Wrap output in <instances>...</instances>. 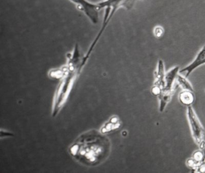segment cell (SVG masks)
I'll use <instances>...</instances> for the list:
<instances>
[{
  "label": "cell",
  "instance_id": "6da1fadb",
  "mask_svg": "<svg viewBox=\"0 0 205 173\" xmlns=\"http://www.w3.org/2000/svg\"><path fill=\"white\" fill-rule=\"evenodd\" d=\"M77 162L87 166H95L106 160L111 152V142L96 130L87 131L73 141L68 149Z\"/></svg>",
  "mask_w": 205,
  "mask_h": 173
},
{
  "label": "cell",
  "instance_id": "30bf717a",
  "mask_svg": "<svg viewBox=\"0 0 205 173\" xmlns=\"http://www.w3.org/2000/svg\"><path fill=\"white\" fill-rule=\"evenodd\" d=\"M203 156L202 154V153L200 152H197L194 153V160L195 161H200L203 158Z\"/></svg>",
  "mask_w": 205,
  "mask_h": 173
},
{
  "label": "cell",
  "instance_id": "8992f818",
  "mask_svg": "<svg viewBox=\"0 0 205 173\" xmlns=\"http://www.w3.org/2000/svg\"><path fill=\"white\" fill-rule=\"evenodd\" d=\"M179 70V67H175L171 70L168 72L165 75V91H171L173 84L174 81L177 77V72Z\"/></svg>",
  "mask_w": 205,
  "mask_h": 173
},
{
  "label": "cell",
  "instance_id": "ba28073f",
  "mask_svg": "<svg viewBox=\"0 0 205 173\" xmlns=\"http://www.w3.org/2000/svg\"><path fill=\"white\" fill-rule=\"evenodd\" d=\"M185 76L183 77L181 75H178L177 76V82H179V85L182 86V88L184 90H190L191 91H193V89H192V86L191 85V84L186 80Z\"/></svg>",
  "mask_w": 205,
  "mask_h": 173
},
{
  "label": "cell",
  "instance_id": "3957f363",
  "mask_svg": "<svg viewBox=\"0 0 205 173\" xmlns=\"http://www.w3.org/2000/svg\"><path fill=\"white\" fill-rule=\"evenodd\" d=\"M78 10L81 11L93 24L98 23L99 11L101 9L97 3H92L89 0H69Z\"/></svg>",
  "mask_w": 205,
  "mask_h": 173
},
{
  "label": "cell",
  "instance_id": "5b68a950",
  "mask_svg": "<svg viewBox=\"0 0 205 173\" xmlns=\"http://www.w3.org/2000/svg\"><path fill=\"white\" fill-rule=\"evenodd\" d=\"M203 64H205V45L197 53L194 60L187 66L180 70L179 72L180 73H184V76L187 78L192 71Z\"/></svg>",
  "mask_w": 205,
  "mask_h": 173
},
{
  "label": "cell",
  "instance_id": "277c9868",
  "mask_svg": "<svg viewBox=\"0 0 205 173\" xmlns=\"http://www.w3.org/2000/svg\"><path fill=\"white\" fill-rule=\"evenodd\" d=\"M136 0H103L97 3L101 10H108L110 11V17L111 19L116 12L120 8L127 10L131 9Z\"/></svg>",
  "mask_w": 205,
  "mask_h": 173
},
{
  "label": "cell",
  "instance_id": "7a4b0ae2",
  "mask_svg": "<svg viewBox=\"0 0 205 173\" xmlns=\"http://www.w3.org/2000/svg\"><path fill=\"white\" fill-rule=\"evenodd\" d=\"M187 117L192 137L201 149H203L204 144V129L194 109L191 106L187 108Z\"/></svg>",
  "mask_w": 205,
  "mask_h": 173
},
{
  "label": "cell",
  "instance_id": "52a82bcc",
  "mask_svg": "<svg viewBox=\"0 0 205 173\" xmlns=\"http://www.w3.org/2000/svg\"><path fill=\"white\" fill-rule=\"evenodd\" d=\"M179 101L185 106H191L194 101V95L192 91L190 90H186L180 93Z\"/></svg>",
  "mask_w": 205,
  "mask_h": 173
},
{
  "label": "cell",
  "instance_id": "9c48e42d",
  "mask_svg": "<svg viewBox=\"0 0 205 173\" xmlns=\"http://www.w3.org/2000/svg\"><path fill=\"white\" fill-rule=\"evenodd\" d=\"M164 33V28L161 26H157L154 28L153 34L157 38H160L163 36Z\"/></svg>",
  "mask_w": 205,
  "mask_h": 173
}]
</instances>
